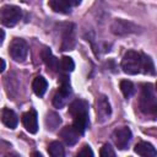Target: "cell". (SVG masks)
Listing matches in <instances>:
<instances>
[{
  "mask_svg": "<svg viewBox=\"0 0 157 157\" xmlns=\"http://www.w3.org/2000/svg\"><path fill=\"white\" fill-rule=\"evenodd\" d=\"M140 109L145 114H156L157 109V98L155 88L151 83H145L141 86L140 94Z\"/></svg>",
  "mask_w": 157,
  "mask_h": 157,
  "instance_id": "obj_1",
  "label": "cell"
},
{
  "mask_svg": "<svg viewBox=\"0 0 157 157\" xmlns=\"http://www.w3.org/2000/svg\"><path fill=\"white\" fill-rule=\"evenodd\" d=\"M121 69L128 75H136L141 72V53L128 50L123 56Z\"/></svg>",
  "mask_w": 157,
  "mask_h": 157,
  "instance_id": "obj_2",
  "label": "cell"
},
{
  "mask_svg": "<svg viewBox=\"0 0 157 157\" xmlns=\"http://www.w3.org/2000/svg\"><path fill=\"white\" fill-rule=\"evenodd\" d=\"M21 9L15 5H5L0 10V21L6 27H13L21 20Z\"/></svg>",
  "mask_w": 157,
  "mask_h": 157,
  "instance_id": "obj_3",
  "label": "cell"
},
{
  "mask_svg": "<svg viewBox=\"0 0 157 157\" xmlns=\"http://www.w3.org/2000/svg\"><path fill=\"white\" fill-rule=\"evenodd\" d=\"M9 53L11 58L16 61H25L28 54V45L27 43L21 38H15L11 40L9 45Z\"/></svg>",
  "mask_w": 157,
  "mask_h": 157,
  "instance_id": "obj_4",
  "label": "cell"
},
{
  "mask_svg": "<svg viewBox=\"0 0 157 157\" xmlns=\"http://www.w3.org/2000/svg\"><path fill=\"white\" fill-rule=\"evenodd\" d=\"M70 94H71V87H70L69 78L66 76H63L61 77V82H60V87H59L58 92L54 96L53 104L56 108H63L65 105L67 98L70 97Z\"/></svg>",
  "mask_w": 157,
  "mask_h": 157,
  "instance_id": "obj_5",
  "label": "cell"
},
{
  "mask_svg": "<svg viewBox=\"0 0 157 157\" xmlns=\"http://www.w3.org/2000/svg\"><path fill=\"white\" fill-rule=\"evenodd\" d=\"M112 137H113V141H114L115 146L119 150H124L130 144L131 137H132V134H131V130L129 128L123 126V128L115 129L114 132H113V135H112Z\"/></svg>",
  "mask_w": 157,
  "mask_h": 157,
  "instance_id": "obj_6",
  "label": "cell"
},
{
  "mask_svg": "<svg viewBox=\"0 0 157 157\" xmlns=\"http://www.w3.org/2000/svg\"><path fill=\"white\" fill-rule=\"evenodd\" d=\"M96 114H97V121L98 123H104L105 120L109 119V117L112 114L109 101L103 94L97 98V102H96Z\"/></svg>",
  "mask_w": 157,
  "mask_h": 157,
  "instance_id": "obj_7",
  "label": "cell"
},
{
  "mask_svg": "<svg viewBox=\"0 0 157 157\" xmlns=\"http://www.w3.org/2000/svg\"><path fill=\"white\" fill-rule=\"evenodd\" d=\"M69 113L72 118L88 117V103L85 99H76L69 105Z\"/></svg>",
  "mask_w": 157,
  "mask_h": 157,
  "instance_id": "obj_8",
  "label": "cell"
},
{
  "mask_svg": "<svg viewBox=\"0 0 157 157\" xmlns=\"http://www.w3.org/2000/svg\"><path fill=\"white\" fill-rule=\"evenodd\" d=\"M59 135H60V137L64 140V142H65L66 145H69V146L75 145V144L78 141L80 136H81V134H80L72 125L64 126V128L60 130Z\"/></svg>",
  "mask_w": 157,
  "mask_h": 157,
  "instance_id": "obj_9",
  "label": "cell"
},
{
  "mask_svg": "<svg viewBox=\"0 0 157 157\" xmlns=\"http://www.w3.org/2000/svg\"><path fill=\"white\" fill-rule=\"evenodd\" d=\"M22 124L26 130L31 134H36L38 131V117L36 110H28L22 115Z\"/></svg>",
  "mask_w": 157,
  "mask_h": 157,
  "instance_id": "obj_10",
  "label": "cell"
},
{
  "mask_svg": "<svg viewBox=\"0 0 157 157\" xmlns=\"http://www.w3.org/2000/svg\"><path fill=\"white\" fill-rule=\"evenodd\" d=\"M134 151L139 156H142V157H156V155H157L156 148L150 142H145V141L136 144L134 147Z\"/></svg>",
  "mask_w": 157,
  "mask_h": 157,
  "instance_id": "obj_11",
  "label": "cell"
},
{
  "mask_svg": "<svg viewBox=\"0 0 157 157\" xmlns=\"http://www.w3.org/2000/svg\"><path fill=\"white\" fill-rule=\"evenodd\" d=\"M132 28H134V26L130 22H128L125 20H120V18H117L112 25V32L114 34H119V36L132 32L134 31Z\"/></svg>",
  "mask_w": 157,
  "mask_h": 157,
  "instance_id": "obj_12",
  "label": "cell"
},
{
  "mask_svg": "<svg viewBox=\"0 0 157 157\" xmlns=\"http://www.w3.org/2000/svg\"><path fill=\"white\" fill-rule=\"evenodd\" d=\"M1 120L10 129H15L17 126V124H18V118H17L16 113L12 109H10V108H4L2 109V112H1Z\"/></svg>",
  "mask_w": 157,
  "mask_h": 157,
  "instance_id": "obj_13",
  "label": "cell"
},
{
  "mask_svg": "<svg viewBox=\"0 0 157 157\" xmlns=\"http://www.w3.org/2000/svg\"><path fill=\"white\" fill-rule=\"evenodd\" d=\"M42 59L47 65V67H49L52 71H56L59 69V60L53 55L49 48H44L42 50Z\"/></svg>",
  "mask_w": 157,
  "mask_h": 157,
  "instance_id": "obj_14",
  "label": "cell"
},
{
  "mask_svg": "<svg viewBox=\"0 0 157 157\" xmlns=\"http://www.w3.org/2000/svg\"><path fill=\"white\" fill-rule=\"evenodd\" d=\"M47 88H48V82H47V80H45L43 76H37V77H34V80H33V82H32V90H33V92H34L38 97H42V96L45 93Z\"/></svg>",
  "mask_w": 157,
  "mask_h": 157,
  "instance_id": "obj_15",
  "label": "cell"
},
{
  "mask_svg": "<svg viewBox=\"0 0 157 157\" xmlns=\"http://www.w3.org/2000/svg\"><path fill=\"white\" fill-rule=\"evenodd\" d=\"M65 34H64V39H63V50H69L74 47L75 44V36H74V26L72 25H69L66 28H65Z\"/></svg>",
  "mask_w": 157,
  "mask_h": 157,
  "instance_id": "obj_16",
  "label": "cell"
},
{
  "mask_svg": "<svg viewBox=\"0 0 157 157\" xmlns=\"http://www.w3.org/2000/svg\"><path fill=\"white\" fill-rule=\"evenodd\" d=\"M49 6L53 11L59 13H69L71 11V6L66 0H49Z\"/></svg>",
  "mask_w": 157,
  "mask_h": 157,
  "instance_id": "obj_17",
  "label": "cell"
},
{
  "mask_svg": "<svg viewBox=\"0 0 157 157\" xmlns=\"http://www.w3.org/2000/svg\"><path fill=\"white\" fill-rule=\"evenodd\" d=\"M141 71L147 75H155V65L150 56L141 54Z\"/></svg>",
  "mask_w": 157,
  "mask_h": 157,
  "instance_id": "obj_18",
  "label": "cell"
},
{
  "mask_svg": "<svg viewBox=\"0 0 157 157\" xmlns=\"http://www.w3.org/2000/svg\"><path fill=\"white\" fill-rule=\"evenodd\" d=\"M48 153L52 157H64L65 151H64L63 145L59 141H53L48 145Z\"/></svg>",
  "mask_w": 157,
  "mask_h": 157,
  "instance_id": "obj_19",
  "label": "cell"
},
{
  "mask_svg": "<svg viewBox=\"0 0 157 157\" xmlns=\"http://www.w3.org/2000/svg\"><path fill=\"white\" fill-rule=\"evenodd\" d=\"M120 91H121V93L124 94L125 98L131 97V96L134 94V92H135L134 83H132L131 81H129V80H123V81H120Z\"/></svg>",
  "mask_w": 157,
  "mask_h": 157,
  "instance_id": "obj_20",
  "label": "cell"
},
{
  "mask_svg": "<svg viewBox=\"0 0 157 157\" xmlns=\"http://www.w3.org/2000/svg\"><path fill=\"white\" fill-rule=\"evenodd\" d=\"M61 123V119L58 114L55 113H49L48 117H47V125H48V129L50 130H54L55 128L59 126V124Z\"/></svg>",
  "mask_w": 157,
  "mask_h": 157,
  "instance_id": "obj_21",
  "label": "cell"
},
{
  "mask_svg": "<svg viewBox=\"0 0 157 157\" xmlns=\"http://www.w3.org/2000/svg\"><path fill=\"white\" fill-rule=\"evenodd\" d=\"M60 66H61V69L64 71L70 72V71H72L75 69V63L70 56H63L61 60H60Z\"/></svg>",
  "mask_w": 157,
  "mask_h": 157,
  "instance_id": "obj_22",
  "label": "cell"
},
{
  "mask_svg": "<svg viewBox=\"0 0 157 157\" xmlns=\"http://www.w3.org/2000/svg\"><path fill=\"white\" fill-rule=\"evenodd\" d=\"M99 155H101L102 157H114V156H115V152H114V150L110 147V145L105 144V145H103V147L101 148Z\"/></svg>",
  "mask_w": 157,
  "mask_h": 157,
  "instance_id": "obj_23",
  "label": "cell"
},
{
  "mask_svg": "<svg viewBox=\"0 0 157 157\" xmlns=\"http://www.w3.org/2000/svg\"><path fill=\"white\" fill-rule=\"evenodd\" d=\"M77 156H93V151L91 150L90 146L85 145V146L77 152Z\"/></svg>",
  "mask_w": 157,
  "mask_h": 157,
  "instance_id": "obj_24",
  "label": "cell"
},
{
  "mask_svg": "<svg viewBox=\"0 0 157 157\" xmlns=\"http://www.w3.org/2000/svg\"><path fill=\"white\" fill-rule=\"evenodd\" d=\"M66 2L72 7V6H77L81 2V0H66Z\"/></svg>",
  "mask_w": 157,
  "mask_h": 157,
  "instance_id": "obj_25",
  "label": "cell"
},
{
  "mask_svg": "<svg viewBox=\"0 0 157 157\" xmlns=\"http://www.w3.org/2000/svg\"><path fill=\"white\" fill-rule=\"evenodd\" d=\"M5 66H6V64H5L4 59H1V58H0V72H2V71L5 70Z\"/></svg>",
  "mask_w": 157,
  "mask_h": 157,
  "instance_id": "obj_26",
  "label": "cell"
},
{
  "mask_svg": "<svg viewBox=\"0 0 157 157\" xmlns=\"http://www.w3.org/2000/svg\"><path fill=\"white\" fill-rule=\"evenodd\" d=\"M4 38H5V32H4V31L0 28V44L4 42Z\"/></svg>",
  "mask_w": 157,
  "mask_h": 157,
  "instance_id": "obj_27",
  "label": "cell"
},
{
  "mask_svg": "<svg viewBox=\"0 0 157 157\" xmlns=\"http://www.w3.org/2000/svg\"><path fill=\"white\" fill-rule=\"evenodd\" d=\"M33 156H39V157H42V153H39V152H34Z\"/></svg>",
  "mask_w": 157,
  "mask_h": 157,
  "instance_id": "obj_28",
  "label": "cell"
}]
</instances>
